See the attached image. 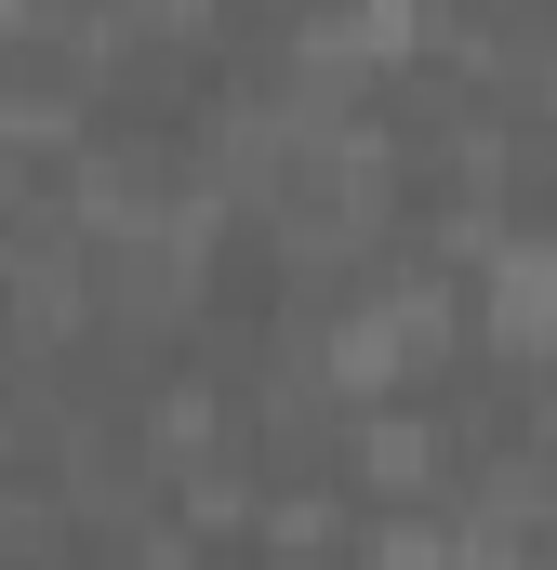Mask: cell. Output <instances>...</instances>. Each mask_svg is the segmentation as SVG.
I'll return each instance as SVG.
<instances>
[{"mask_svg":"<svg viewBox=\"0 0 557 570\" xmlns=\"http://www.w3.org/2000/svg\"><path fill=\"white\" fill-rule=\"evenodd\" d=\"M359 478H385V491H412L424 464H438V438H424V412H359Z\"/></svg>","mask_w":557,"mask_h":570,"instance_id":"6da1fadb","label":"cell"}]
</instances>
